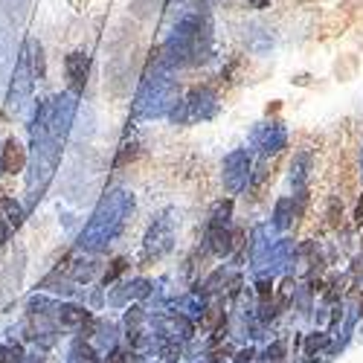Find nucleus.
<instances>
[{"mask_svg":"<svg viewBox=\"0 0 363 363\" xmlns=\"http://www.w3.org/2000/svg\"><path fill=\"white\" fill-rule=\"evenodd\" d=\"M241 233H235L233 227H206V238H203V247L218 256V259H227L238 245H241Z\"/></svg>","mask_w":363,"mask_h":363,"instance_id":"9d476101","label":"nucleus"},{"mask_svg":"<svg viewBox=\"0 0 363 363\" xmlns=\"http://www.w3.org/2000/svg\"><path fill=\"white\" fill-rule=\"evenodd\" d=\"M180 15L172 26L163 47H157V58L166 70H184L201 67L213 58V18L201 0H186L177 4Z\"/></svg>","mask_w":363,"mask_h":363,"instance_id":"f257e3e1","label":"nucleus"},{"mask_svg":"<svg viewBox=\"0 0 363 363\" xmlns=\"http://www.w3.org/2000/svg\"><path fill=\"white\" fill-rule=\"evenodd\" d=\"M360 317H363V296H360Z\"/></svg>","mask_w":363,"mask_h":363,"instance_id":"2f4dec72","label":"nucleus"},{"mask_svg":"<svg viewBox=\"0 0 363 363\" xmlns=\"http://www.w3.org/2000/svg\"><path fill=\"white\" fill-rule=\"evenodd\" d=\"M125 270H128V259H113V262H111V267L105 270V277H102V282H105V285L116 282L119 277H123V274H125Z\"/></svg>","mask_w":363,"mask_h":363,"instance_id":"4be33fe9","label":"nucleus"},{"mask_svg":"<svg viewBox=\"0 0 363 363\" xmlns=\"http://www.w3.org/2000/svg\"><path fill=\"white\" fill-rule=\"evenodd\" d=\"M360 245H363V241H360Z\"/></svg>","mask_w":363,"mask_h":363,"instance_id":"72a5a7b5","label":"nucleus"},{"mask_svg":"<svg viewBox=\"0 0 363 363\" xmlns=\"http://www.w3.org/2000/svg\"><path fill=\"white\" fill-rule=\"evenodd\" d=\"M328 346H331V335H328V331H311V335H306V343H302V354H306V360L311 363Z\"/></svg>","mask_w":363,"mask_h":363,"instance_id":"f3484780","label":"nucleus"},{"mask_svg":"<svg viewBox=\"0 0 363 363\" xmlns=\"http://www.w3.org/2000/svg\"><path fill=\"white\" fill-rule=\"evenodd\" d=\"M29 47H33V70L38 79H44V50L38 41H29Z\"/></svg>","mask_w":363,"mask_h":363,"instance_id":"393cba45","label":"nucleus"},{"mask_svg":"<svg viewBox=\"0 0 363 363\" xmlns=\"http://www.w3.org/2000/svg\"><path fill=\"white\" fill-rule=\"evenodd\" d=\"M241 4H256V0H241Z\"/></svg>","mask_w":363,"mask_h":363,"instance_id":"473e14b6","label":"nucleus"},{"mask_svg":"<svg viewBox=\"0 0 363 363\" xmlns=\"http://www.w3.org/2000/svg\"><path fill=\"white\" fill-rule=\"evenodd\" d=\"M172 245H174V224H172L169 216H160L155 224L148 227V233H145V245H143L145 259L151 262V259L166 256L172 250Z\"/></svg>","mask_w":363,"mask_h":363,"instance_id":"1a4fd4ad","label":"nucleus"},{"mask_svg":"<svg viewBox=\"0 0 363 363\" xmlns=\"http://www.w3.org/2000/svg\"><path fill=\"white\" fill-rule=\"evenodd\" d=\"M294 218H299V216H296V206H294V198H279V201L274 203L270 227L279 230V233H285L288 227H294Z\"/></svg>","mask_w":363,"mask_h":363,"instance_id":"ddd939ff","label":"nucleus"},{"mask_svg":"<svg viewBox=\"0 0 363 363\" xmlns=\"http://www.w3.org/2000/svg\"><path fill=\"white\" fill-rule=\"evenodd\" d=\"M180 99V84L177 79H172V70H166L160 65L157 52L151 50L148 67L140 84V94L134 102V116L140 119H155V116H169V111L174 108V102Z\"/></svg>","mask_w":363,"mask_h":363,"instance_id":"f03ea898","label":"nucleus"},{"mask_svg":"<svg viewBox=\"0 0 363 363\" xmlns=\"http://www.w3.org/2000/svg\"><path fill=\"white\" fill-rule=\"evenodd\" d=\"M221 180H224L227 195H238V192H245L250 186V180H253V157H250L247 148H233L230 155L224 157Z\"/></svg>","mask_w":363,"mask_h":363,"instance_id":"39448f33","label":"nucleus"},{"mask_svg":"<svg viewBox=\"0 0 363 363\" xmlns=\"http://www.w3.org/2000/svg\"><path fill=\"white\" fill-rule=\"evenodd\" d=\"M23 166H26V151H23V145H21L18 140H9V143L4 145L0 169H4V174H18V172H23Z\"/></svg>","mask_w":363,"mask_h":363,"instance_id":"f8f14e48","label":"nucleus"},{"mask_svg":"<svg viewBox=\"0 0 363 363\" xmlns=\"http://www.w3.org/2000/svg\"><path fill=\"white\" fill-rule=\"evenodd\" d=\"M160 6H163V0H131V12L140 21H145V18H151L155 12H160Z\"/></svg>","mask_w":363,"mask_h":363,"instance_id":"412c9836","label":"nucleus"},{"mask_svg":"<svg viewBox=\"0 0 363 363\" xmlns=\"http://www.w3.org/2000/svg\"><path fill=\"white\" fill-rule=\"evenodd\" d=\"M308 172H311V155L308 151H299V155L294 157V163H291V186H294V192L306 189Z\"/></svg>","mask_w":363,"mask_h":363,"instance_id":"4468645a","label":"nucleus"},{"mask_svg":"<svg viewBox=\"0 0 363 363\" xmlns=\"http://www.w3.org/2000/svg\"><path fill=\"white\" fill-rule=\"evenodd\" d=\"M131 82H134V52H131V44L125 50H116L113 58L105 67V87L111 90L113 96H125L131 90Z\"/></svg>","mask_w":363,"mask_h":363,"instance_id":"423d86ee","label":"nucleus"},{"mask_svg":"<svg viewBox=\"0 0 363 363\" xmlns=\"http://www.w3.org/2000/svg\"><path fill=\"white\" fill-rule=\"evenodd\" d=\"M360 177H363V145H360Z\"/></svg>","mask_w":363,"mask_h":363,"instance_id":"7c9ffc66","label":"nucleus"},{"mask_svg":"<svg viewBox=\"0 0 363 363\" xmlns=\"http://www.w3.org/2000/svg\"><path fill=\"white\" fill-rule=\"evenodd\" d=\"M70 357H73V363H99L96 349H94V346H87L84 340H76V343H73Z\"/></svg>","mask_w":363,"mask_h":363,"instance_id":"aec40b11","label":"nucleus"},{"mask_svg":"<svg viewBox=\"0 0 363 363\" xmlns=\"http://www.w3.org/2000/svg\"><path fill=\"white\" fill-rule=\"evenodd\" d=\"M134 352H123V349H113L111 354H108V360L105 363H134Z\"/></svg>","mask_w":363,"mask_h":363,"instance_id":"bb28decb","label":"nucleus"},{"mask_svg":"<svg viewBox=\"0 0 363 363\" xmlns=\"http://www.w3.org/2000/svg\"><path fill=\"white\" fill-rule=\"evenodd\" d=\"M58 320H62V325H70V328H84V325L94 323L90 311L79 308V306H62L58 308Z\"/></svg>","mask_w":363,"mask_h":363,"instance_id":"dca6fc26","label":"nucleus"},{"mask_svg":"<svg viewBox=\"0 0 363 363\" xmlns=\"http://www.w3.org/2000/svg\"><path fill=\"white\" fill-rule=\"evenodd\" d=\"M221 111V96L213 84H198L192 87L184 99H177L174 108L169 111V119L174 125H192V123H206L216 119Z\"/></svg>","mask_w":363,"mask_h":363,"instance_id":"20e7f679","label":"nucleus"},{"mask_svg":"<svg viewBox=\"0 0 363 363\" xmlns=\"http://www.w3.org/2000/svg\"><path fill=\"white\" fill-rule=\"evenodd\" d=\"M354 224L357 227H363V198L357 201V206H354Z\"/></svg>","mask_w":363,"mask_h":363,"instance_id":"c85d7f7f","label":"nucleus"},{"mask_svg":"<svg viewBox=\"0 0 363 363\" xmlns=\"http://www.w3.org/2000/svg\"><path fill=\"white\" fill-rule=\"evenodd\" d=\"M340 218H343V203H340L337 198H331V201H328V224L337 227Z\"/></svg>","mask_w":363,"mask_h":363,"instance_id":"a878e982","label":"nucleus"},{"mask_svg":"<svg viewBox=\"0 0 363 363\" xmlns=\"http://www.w3.org/2000/svg\"><path fill=\"white\" fill-rule=\"evenodd\" d=\"M230 218H233V201L224 198V201H218V203L213 206L206 227H230Z\"/></svg>","mask_w":363,"mask_h":363,"instance_id":"a211bd4d","label":"nucleus"},{"mask_svg":"<svg viewBox=\"0 0 363 363\" xmlns=\"http://www.w3.org/2000/svg\"><path fill=\"white\" fill-rule=\"evenodd\" d=\"M131 209H134V198L128 192H111L99 209H96V218L90 221V227L84 230L82 235V245L90 247V250H102L108 247L111 241L123 233L125 227V218L131 216Z\"/></svg>","mask_w":363,"mask_h":363,"instance_id":"7ed1b4c3","label":"nucleus"},{"mask_svg":"<svg viewBox=\"0 0 363 363\" xmlns=\"http://www.w3.org/2000/svg\"><path fill=\"white\" fill-rule=\"evenodd\" d=\"M137 155H140V148L131 143V145H123V151H119V157L113 160V169H123V166H128L131 160H137Z\"/></svg>","mask_w":363,"mask_h":363,"instance_id":"b1692460","label":"nucleus"},{"mask_svg":"<svg viewBox=\"0 0 363 363\" xmlns=\"http://www.w3.org/2000/svg\"><path fill=\"white\" fill-rule=\"evenodd\" d=\"M0 213H4L9 227H21L23 224V209L12 198H6V195H0Z\"/></svg>","mask_w":363,"mask_h":363,"instance_id":"6ab92c4d","label":"nucleus"},{"mask_svg":"<svg viewBox=\"0 0 363 363\" xmlns=\"http://www.w3.org/2000/svg\"><path fill=\"white\" fill-rule=\"evenodd\" d=\"M294 256H296V245L291 238H277L256 262H253V274L259 277H277L288 264H294Z\"/></svg>","mask_w":363,"mask_h":363,"instance_id":"0eeeda50","label":"nucleus"},{"mask_svg":"<svg viewBox=\"0 0 363 363\" xmlns=\"http://www.w3.org/2000/svg\"><path fill=\"white\" fill-rule=\"evenodd\" d=\"M256 357V349H241L238 354H235V363H250Z\"/></svg>","mask_w":363,"mask_h":363,"instance_id":"cd10ccee","label":"nucleus"},{"mask_svg":"<svg viewBox=\"0 0 363 363\" xmlns=\"http://www.w3.org/2000/svg\"><path fill=\"white\" fill-rule=\"evenodd\" d=\"M65 70H67V82H70V90L79 96L84 84H87V73H90V58L84 52H70L65 58Z\"/></svg>","mask_w":363,"mask_h":363,"instance_id":"9b49d317","label":"nucleus"},{"mask_svg":"<svg viewBox=\"0 0 363 363\" xmlns=\"http://www.w3.org/2000/svg\"><path fill=\"white\" fill-rule=\"evenodd\" d=\"M174 308H177L180 314H186L189 320H201V317H203V311H206V299H203V294H201V291H195V294L180 296V299L174 302Z\"/></svg>","mask_w":363,"mask_h":363,"instance_id":"2eb2a0df","label":"nucleus"},{"mask_svg":"<svg viewBox=\"0 0 363 363\" xmlns=\"http://www.w3.org/2000/svg\"><path fill=\"white\" fill-rule=\"evenodd\" d=\"M250 145L259 151L262 157L279 155L282 148H288V131L282 123H259L250 131Z\"/></svg>","mask_w":363,"mask_h":363,"instance_id":"6e6552de","label":"nucleus"},{"mask_svg":"<svg viewBox=\"0 0 363 363\" xmlns=\"http://www.w3.org/2000/svg\"><path fill=\"white\" fill-rule=\"evenodd\" d=\"M259 357H262L264 363H282V357H285V343H270L264 352H259Z\"/></svg>","mask_w":363,"mask_h":363,"instance_id":"5701e85b","label":"nucleus"},{"mask_svg":"<svg viewBox=\"0 0 363 363\" xmlns=\"http://www.w3.org/2000/svg\"><path fill=\"white\" fill-rule=\"evenodd\" d=\"M6 233H9V224H0V245H4V238H6Z\"/></svg>","mask_w":363,"mask_h":363,"instance_id":"c756f323","label":"nucleus"}]
</instances>
